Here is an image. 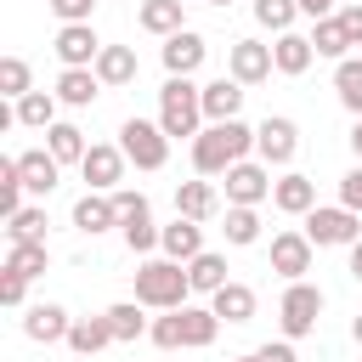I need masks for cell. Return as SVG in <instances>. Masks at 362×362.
<instances>
[{"label": "cell", "instance_id": "83f0119b", "mask_svg": "<svg viewBox=\"0 0 362 362\" xmlns=\"http://www.w3.org/2000/svg\"><path fill=\"white\" fill-rule=\"evenodd\" d=\"M96 79H102V85H130V79H136V51H130V45H102Z\"/></svg>", "mask_w": 362, "mask_h": 362}, {"label": "cell", "instance_id": "ba28073f", "mask_svg": "<svg viewBox=\"0 0 362 362\" xmlns=\"http://www.w3.org/2000/svg\"><path fill=\"white\" fill-rule=\"evenodd\" d=\"M221 181H226V204H266V198H272V164L238 158Z\"/></svg>", "mask_w": 362, "mask_h": 362}, {"label": "cell", "instance_id": "9a60e30c", "mask_svg": "<svg viewBox=\"0 0 362 362\" xmlns=\"http://www.w3.org/2000/svg\"><path fill=\"white\" fill-rule=\"evenodd\" d=\"M158 249L170 255V260H192V255H204V221H187V215H175L164 232H158Z\"/></svg>", "mask_w": 362, "mask_h": 362}, {"label": "cell", "instance_id": "30bf717a", "mask_svg": "<svg viewBox=\"0 0 362 362\" xmlns=\"http://www.w3.org/2000/svg\"><path fill=\"white\" fill-rule=\"evenodd\" d=\"M255 153H260V164H288L294 153H300V130H294V119H260L255 124Z\"/></svg>", "mask_w": 362, "mask_h": 362}, {"label": "cell", "instance_id": "ac0fdd59", "mask_svg": "<svg viewBox=\"0 0 362 362\" xmlns=\"http://www.w3.org/2000/svg\"><path fill=\"white\" fill-rule=\"evenodd\" d=\"M243 96H249V90H243V85H238L232 74L209 79V85H204V119H209V124H221V119H238Z\"/></svg>", "mask_w": 362, "mask_h": 362}, {"label": "cell", "instance_id": "ffe728a7", "mask_svg": "<svg viewBox=\"0 0 362 362\" xmlns=\"http://www.w3.org/2000/svg\"><path fill=\"white\" fill-rule=\"evenodd\" d=\"M311 57H317L311 34H294V28H288V34H277V45H272L277 74H288V79H294V74H305V68H311Z\"/></svg>", "mask_w": 362, "mask_h": 362}, {"label": "cell", "instance_id": "8992f818", "mask_svg": "<svg viewBox=\"0 0 362 362\" xmlns=\"http://www.w3.org/2000/svg\"><path fill=\"white\" fill-rule=\"evenodd\" d=\"M317 317H322V288L317 283H288L283 288V305H277V322H283V339H305L311 328H317Z\"/></svg>", "mask_w": 362, "mask_h": 362}, {"label": "cell", "instance_id": "e575fe53", "mask_svg": "<svg viewBox=\"0 0 362 362\" xmlns=\"http://www.w3.org/2000/svg\"><path fill=\"white\" fill-rule=\"evenodd\" d=\"M119 232H124L130 255H147V249H158V232H164V226H153V209H141V215L119 221Z\"/></svg>", "mask_w": 362, "mask_h": 362}, {"label": "cell", "instance_id": "4316f807", "mask_svg": "<svg viewBox=\"0 0 362 362\" xmlns=\"http://www.w3.org/2000/svg\"><path fill=\"white\" fill-rule=\"evenodd\" d=\"M334 96H339V107H345V113H356V119H362V57L334 62Z\"/></svg>", "mask_w": 362, "mask_h": 362}, {"label": "cell", "instance_id": "8d00e7d4", "mask_svg": "<svg viewBox=\"0 0 362 362\" xmlns=\"http://www.w3.org/2000/svg\"><path fill=\"white\" fill-rule=\"evenodd\" d=\"M23 192H28V187H23V170H17V158H0V215H6V221L23 209Z\"/></svg>", "mask_w": 362, "mask_h": 362}, {"label": "cell", "instance_id": "c3c4849f", "mask_svg": "<svg viewBox=\"0 0 362 362\" xmlns=\"http://www.w3.org/2000/svg\"><path fill=\"white\" fill-rule=\"evenodd\" d=\"M334 6H339V0H300L305 17H334Z\"/></svg>", "mask_w": 362, "mask_h": 362}, {"label": "cell", "instance_id": "f546056e", "mask_svg": "<svg viewBox=\"0 0 362 362\" xmlns=\"http://www.w3.org/2000/svg\"><path fill=\"white\" fill-rule=\"evenodd\" d=\"M187 277H192V294H215V288H226V283H232V277H226V260H221V255H209V249L187 260Z\"/></svg>", "mask_w": 362, "mask_h": 362}, {"label": "cell", "instance_id": "5b68a950", "mask_svg": "<svg viewBox=\"0 0 362 362\" xmlns=\"http://www.w3.org/2000/svg\"><path fill=\"white\" fill-rule=\"evenodd\" d=\"M305 238H311L317 249H339V243L351 249V243L362 238V215H356V209H345V204H328V209L317 204V209L305 215Z\"/></svg>", "mask_w": 362, "mask_h": 362}, {"label": "cell", "instance_id": "f35d334b", "mask_svg": "<svg viewBox=\"0 0 362 362\" xmlns=\"http://www.w3.org/2000/svg\"><path fill=\"white\" fill-rule=\"evenodd\" d=\"M6 272L40 277V272H45V243H11V249H6Z\"/></svg>", "mask_w": 362, "mask_h": 362}, {"label": "cell", "instance_id": "4dcf8cb0", "mask_svg": "<svg viewBox=\"0 0 362 362\" xmlns=\"http://www.w3.org/2000/svg\"><path fill=\"white\" fill-rule=\"evenodd\" d=\"M136 23H141L147 34H164V40H170V34L181 28V0H141V6H136Z\"/></svg>", "mask_w": 362, "mask_h": 362}, {"label": "cell", "instance_id": "8fae6325", "mask_svg": "<svg viewBox=\"0 0 362 362\" xmlns=\"http://www.w3.org/2000/svg\"><path fill=\"white\" fill-rule=\"evenodd\" d=\"M51 51L62 57V68H96V57H102V40H96V28H90V23H62Z\"/></svg>", "mask_w": 362, "mask_h": 362}, {"label": "cell", "instance_id": "603a6c76", "mask_svg": "<svg viewBox=\"0 0 362 362\" xmlns=\"http://www.w3.org/2000/svg\"><path fill=\"white\" fill-rule=\"evenodd\" d=\"M215 334H221V317H215V305H181V345H187V351H204V345H215Z\"/></svg>", "mask_w": 362, "mask_h": 362}, {"label": "cell", "instance_id": "d4e9b609", "mask_svg": "<svg viewBox=\"0 0 362 362\" xmlns=\"http://www.w3.org/2000/svg\"><path fill=\"white\" fill-rule=\"evenodd\" d=\"M62 345L79 351V356H96L102 345H113V328H107V317H74V328H68Z\"/></svg>", "mask_w": 362, "mask_h": 362}, {"label": "cell", "instance_id": "7a4b0ae2", "mask_svg": "<svg viewBox=\"0 0 362 362\" xmlns=\"http://www.w3.org/2000/svg\"><path fill=\"white\" fill-rule=\"evenodd\" d=\"M158 124L170 141H192L204 124V85H192V74H170L158 90Z\"/></svg>", "mask_w": 362, "mask_h": 362}, {"label": "cell", "instance_id": "f6af8a7d", "mask_svg": "<svg viewBox=\"0 0 362 362\" xmlns=\"http://www.w3.org/2000/svg\"><path fill=\"white\" fill-rule=\"evenodd\" d=\"M339 23H345V34H351V45H362V0H345L339 11H334Z\"/></svg>", "mask_w": 362, "mask_h": 362}, {"label": "cell", "instance_id": "ab89813d", "mask_svg": "<svg viewBox=\"0 0 362 362\" xmlns=\"http://www.w3.org/2000/svg\"><path fill=\"white\" fill-rule=\"evenodd\" d=\"M255 17H260L272 34H288L294 17H300V0H255Z\"/></svg>", "mask_w": 362, "mask_h": 362}, {"label": "cell", "instance_id": "277c9868", "mask_svg": "<svg viewBox=\"0 0 362 362\" xmlns=\"http://www.w3.org/2000/svg\"><path fill=\"white\" fill-rule=\"evenodd\" d=\"M119 147H124V158H130L136 170H164V164H170V136H164V124H153V119H124V124H119Z\"/></svg>", "mask_w": 362, "mask_h": 362}, {"label": "cell", "instance_id": "5bb4252c", "mask_svg": "<svg viewBox=\"0 0 362 362\" xmlns=\"http://www.w3.org/2000/svg\"><path fill=\"white\" fill-rule=\"evenodd\" d=\"M272 204H277L283 215H311V209H317V181L300 175V170H288L283 181H272Z\"/></svg>", "mask_w": 362, "mask_h": 362}, {"label": "cell", "instance_id": "4fadbf2b", "mask_svg": "<svg viewBox=\"0 0 362 362\" xmlns=\"http://www.w3.org/2000/svg\"><path fill=\"white\" fill-rule=\"evenodd\" d=\"M17 170H23V187H28L34 198H45V192L62 181V164L51 158V147H28V153H17Z\"/></svg>", "mask_w": 362, "mask_h": 362}, {"label": "cell", "instance_id": "d6986e66", "mask_svg": "<svg viewBox=\"0 0 362 362\" xmlns=\"http://www.w3.org/2000/svg\"><path fill=\"white\" fill-rule=\"evenodd\" d=\"M175 215H187V221H209V215H221V192H215V181H181V187H175Z\"/></svg>", "mask_w": 362, "mask_h": 362}, {"label": "cell", "instance_id": "ee69618b", "mask_svg": "<svg viewBox=\"0 0 362 362\" xmlns=\"http://www.w3.org/2000/svg\"><path fill=\"white\" fill-rule=\"evenodd\" d=\"M23 294H28V277L0 272V305H23Z\"/></svg>", "mask_w": 362, "mask_h": 362}, {"label": "cell", "instance_id": "52a82bcc", "mask_svg": "<svg viewBox=\"0 0 362 362\" xmlns=\"http://www.w3.org/2000/svg\"><path fill=\"white\" fill-rule=\"evenodd\" d=\"M124 147L119 141H90V153L79 158V175L90 181V192H113L119 181H124Z\"/></svg>", "mask_w": 362, "mask_h": 362}, {"label": "cell", "instance_id": "60d3db41", "mask_svg": "<svg viewBox=\"0 0 362 362\" xmlns=\"http://www.w3.org/2000/svg\"><path fill=\"white\" fill-rule=\"evenodd\" d=\"M147 334H153V345L175 351V345H181V311H164V317H158V322H153Z\"/></svg>", "mask_w": 362, "mask_h": 362}, {"label": "cell", "instance_id": "3957f363", "mask_svg": "<svg viewBox=\"0 0 362 362\" xmlns=\"http://www.w3.org/2000/svg\"><path fill=\"white\" fill-rule=\"evenodd\" d=\"M187 294H192V277H187L181 260L164 255V260H141V266H136V300H141V305H153V311H181Z\"/></svg>", "mask_w": 362, "mask_h": 362}, {"label": "cell", "instance_id": "816d5d0a", "mask_svg": "<svg viewBox=\"0 0 362 362\" xmlns=\"http://www.w3.org/2000/svg\"><path fill=\"white\" fill-rule=\"evenodd\" d=\"M351 334H356V345H362V317H356V322H351Z\"/></svg>", "mask_w": 362, "mask_h": 362}, {"label": "cell", "instance_id": "44dd1931", "mask_svg": "<svg viewBox=\"0 0 362 362\" xmlns=\"http://www.w3.org/2000/svg\"><path fill=\"white\" fill-rule=\"evenodd\" d=\"M96 96H102L96 68H62V74H57V102H68V107H90Z\"/></svg>", "mask_w": 362, "mask_h": 362}, {"label": "cell", "instance_id": "7bdbcfd3", "mask_svg": "<svg viewBox=\"0 0 362 362\" xmlns=\"http://www.w3.org/2000/svg\"><path fill=\"white\" fill-rule=\"evenodd\" d=\"M339 204H345V209H356V215H362V158H356V170H351V175H345V181H339Z\"/></svg>", "mask_w": 362, "mask_h": 362}, {"label": "cell", "instance_id": "9c48e42d", "mask_svg": "<svg viewBox=\"0 0 362 362\" xmlns=\"http://www.w3.org/2000/svg\"><path fill=\"white\" fill-rule=\"evenodd\" d=\"M272 45H260V40H232L226 45V74L238 79V85H260V79H272Z\"/></svg>", "mask_w": 362, "mask_h": 362}, {"label": "cell", "instance_id": "bcb514c9", "mask_svg": "<svg viewBox=\"0 0 362 362\" xmlns=\"http://www.w3.org/2000/svg\"><path fill=\"white\" fill-rule=\"evenodd\" d=\"M113 209H119V221H130V215L147 209V198H141V192H113Z\"/></svg>", "mask_w": 362, "mask_h": 362}, {"label": "cell", "instance_id": "484cf974", "mask_svg": "<svg viewBox=\"0 0 362 362\" xmlns=\"http://www.w3.org/2000/svg\"><path fill=\"white\" fill-rule=\"evenodd\" d=\"M45 147H51V158H57V164H79V158L90 153L85 130H79V124H62V119H57V124L45 130Z\"/></svg>", "mask_w": 362, "mask_h": 362}, {"label": "cell", "instance_id": "e0dca14e", "mask_svg": "<svg viewBox=\"0 0 362 362\" xmlns=\"http://www.w3.org/2000/svg\"><path fill=\"white\" fill-rule=\"evenodd\" d=\"M204 57H209V45H204V34H192V28H175V34L164 40V68H170V74H198Z\"/></svg>", "mask_w": 362, "mask_h": 362}, {"label": "cell", "instance_id": "f5cc1de1", "mask_svg": "<svg viewBox=\"0 0 362 362\" xmlns=\"http://www.w3.org/2000/svg\"><path fill=\"white\" fill-rule=\"evenodd\" d=\"M238 362H260V351H255V356H238Z\"/></svg>", "mask_w": 362, "mask_h": 362}, {"label": "cell", "instance_id": "7dc6e473", "mask_svg": "<svg viewBox=\"0 0 362 362\" xmlns=\"http://www.w3.org/2000/svg\"><path fill=\"white\" fill-rule=\"evenodd\" d=\"M260 362H300V356H294V339H277V345H260Z\"/></svg>", "mask_w": 362, "mask_h": 362}, {"label": "cell", "instance_id": "2e32d148", "mask_svg": "<svg viewBox=\"0 0 362 362\" xmlns=\"http://www.w3.org/2000/svg\"><path fill=\"white\" fill-rule=\"evenodd\" d=\"M68 328H74V317L62 305H28L23 311V334L34 345H57V339H68Z\"/></svg>", "mask_w": 362, "mask_h": 362}, {"label": "cell", "instance_id": "7c38bea8", "mask_svg": "<svg viewBox=\"0 0 362 362\" xmlns=\"http://www.w3.org/2000/svg\"><path fill=\"white\" fill-rule=\"evenodd\" d=\"M311 249H317V243H311L305 232H277V238H272V272L288 277V283H300V277L311 272Z\"/></svg>", "mask_w": 362, "mask_h": 362}, {"label": "cell", "instance_id": "f1b7e54d", "mask_svg": "<svg viewBox=\"0 0 362 362\" xmlns=\"http://www.w3.org/2000/svg\"><path fill=\"white\" fill-rule=\"evenodd\" d=\"M11 107H17V124H28V130H51L57 124V90H28Z\"/></svg>", "mask_w": 362, "mask_h": 362}, {"label": "cell", "instance_id": "cb8c5ba5", "mask_svg": "<svg viewBox=\"0 0 362 362\" xmlns=\"http://www.w3.org/2000/svg\"><path fill=\"white\" fill-rule=\"evenodd\" d=\"M209 305H215V317H221V322H232V328H238V322H249V317H255V288H249V283H226V288H215V294H209Z\"/></svg>", "mask_w": 362, "mask_h": 362}, {"label": "cell", "instance_id": "7402d4cb", "mask_svg": "<svg viewBox=\"0 0 362 362\" xmlns=\"http://www.w3.org/2000/svg\"><path fill=\"white\" fill-rule=\"evenodd\" d=\"M74 226L79 232H107V226H119V209H113V192H85L79 204H74Z\"/></svg>", "mask_w": 362, "mask_h": 362}, {"label": "cell", "instance_id": "d590c367", "mask_svg": "<svg viewBox=\"0 0 362 362\" xmlns=\"http://www.w3.org/2000/svg\"><path fill=\"white\" fill-rule=\"evenodd\" d=\"M102 317H107L113 339H136V334L147 328V317H141V300H119V305H107Z\"/></svg>", "mask_w": 362, "mask_h": 362}, {"label": "cell", "instance_id": "681fc988", "mask_svg": "<svg viewBox=\"0 0 362 362\" xmlns=\"http://www.w3.org/2000/svg\"><path fill=\"white\" fill-rule=\"evenodd\" d=\"M351 277H356V283H362V238H356V243H351Z\"/></svg>", "mask_w": 362, "mask_h": 362}, {"label": "cell", "instance_id": "74e56055", "mask_svg": "<svg viewBox=\"0 0 362 362\" xmlns=\"http://www.w3.org/2000/svg\"><path fill=\"white\" fill-rule=\"evenodd\" d=\"M0 90H6L11 102H23V96L34 90V74H28L23 57H0Z\"/></svg>", "mask_w": 362, "mask_h": 362}, {"label": "cell", "instance_id": "f907efd6", "mask_svg": "<svg viewBox=\"0 0 362 362\" xmlns=\"http://www.w3.org/2000/svg\"><path fill=\"white\" fill-rule=\"evenodd\" d=\"M351 147H356V158H362V119L351 124Z\"/></svg>", "mask_w": 362, "mask_h": 362}, {"label": "cell", "instance_id": "b9f144b4", "mask_svg": "<svg viewBox=\"0 0 362 362\" xmlns=\"http://www.w3.org/2000/svg\"><path fill=\"white\" fill-rule=\"evenodd\" d=\"M45 6H51L62 23H90V6H96V0H45Z\"/></svg>", "mask_w": 362, "mask_h": 362}, {"label": "cell", "instance_id": "d6a6232c", "mask_svg": "<svg viewBox=\"0 0 362 362\" xmlns=\"http://www.w3.org/2000/svg\"><path fill=\"white\" fill-rule=\"evenodd\" d=\"M311 45H317V57H334V62H345V51H351V34H345V23H339V17H317V28H311Z\"/></svg>", "mask_w": 362, "mask_h": 362}, {"label": "cell", "instance_id": "6da1fadb", "mask_svg": "<svg viewBox=\"0 0 362 362\" xmlns=\"http://www.w3.org/2000/svg\"><path fill=\"white\" fill-rule=\"evenodd\" d=\"M255 147V130L243 119H221V124H204L192 136V170L198 175H226L238 158H249Z\"/></svg>", "mask_w": 362, "mask_h": 362}, {"label": "cell", "instance_id": "db71d44e", "mask_svg": "<svg viewBox=\"0 0 362 362\" xmlns=\"http://www.w3.org/2000/svg\"><path fill=\"white\" fill-rule=\"evenodd\" d=\"M204 6H226V0H204Z\"/></svg>", "mask_w": 362, "mask_h": 362}, {"label": "cell", "instance_id": "1f68e13d", "mask_svg": "<svg viewBox=\"0 0 362 362\" xmlns=\"http://www.w3.org/2000/svg\"><path fill=\"white\" fill-rule=\"evenodd\" d=\"M226 243H238V249H249V243H260V215H255V204H226Z\"/></svg>", "mask_w": 362, "mask_h": 362}, {"label": "cell", "instance_id": "836d02e7", "mask_svg": "<svg viewBox=\"0 0 362 362\" xmlns=\"http://www.w3.org/2000/svg\"><path fill=\"white\" fill-rule=\"evenodd\" d=\"M6 238H11V243H45V209L23 204V209L6 221Z\"/></svg>", "mask_w": 362, "mask_h": 362}]
</instances>
